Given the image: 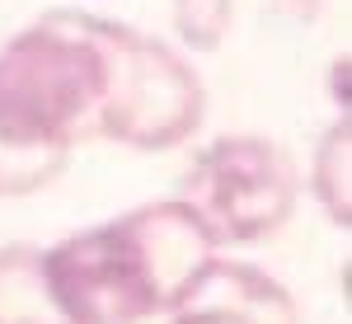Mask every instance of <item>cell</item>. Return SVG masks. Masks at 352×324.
<instances>
[{
    "label": "cell",
    "instance_id": "cell-1",
    "mask_svg": "<svg viewBox=\"0 0 352 324\" xmlns=\"http://www.w3.org/2000/svg\"><path fill=\"white\" fill-rule=\"evenodd\" d=\"M212 259L192 207L164 197L38 249V277L61 324H141L169 315Z\"/></svg>",
    "mask_w": 352,
    "mask_h": 324
},
{
    "label": "cell",
    "instance_id": "cell-2",
    "mask_svg": "<svg viewBox=\"0 0 352 324\" xmlns=\"http://www.w3.org/2000/svg\"><path fill=\"white\" fill-rule=\"evenodd\" d=\"M104 99V19L52 10L0 47V197L56 184Z\"/></svg>",
    "mask_w": 352,
    "mask_h": 324
},
{
    "label": "cell",
    "instance_id": "cell-3",
    "mask_svg": "<svg viewBox=\"0 0 352 324\" xmlns=\"http://www.w3.org/2000/svg\"><path fill=\"white\" fill-rule=\"evenodd\" d=\"M202 113L207 89L169 43L104 19V99L94 132L132 151H174L202 127Z\"/></svg>",
    "mask_w": 352,
    "mask_h": 324
},
{
    "label": "cell",
    "instance_id": "cell-4",
    "mask_svg": "<svg viewBox=\"0 0 352 324\" xmlns=\"http://www.w3.org/2000/svg\"><path fill=\"white\" fill-rule=\"evenodd\" d=\"M296 164L268 136H217L188 164L179 202H188L217 249L258 244L296 212Z\"/></svg>",
    "mask_w": 352,
    "mask_h": 324
},
{
    "label": "cell",
    "instance_id": "cell-5",
    "mask_svg": "<svg viewBox=\"0 0 352 324\" xmlns=\"http://www.w3.org/2000/svg\"><path fill=\"white\" fill-rule=\"evenodd\" d=\"M169 324H300V310L292 292L263 268L212 259L169 310Z\"/></svg>",
    "mask_w": 352,
    "mask_h": 324
},
{
    "label": "cell",
    "instance_id": "cell-6",
    "mask_svg": "<svg viewBox=\"0 0 352 324\" xmlns=\"http://www.w3.org/2000/svg\"><path fill=\"white\" fill-rule=\"evenodd\" d=\"M0 324H61V315L43 292L33 244L0 249Z\"/></svg>",
    "mask_w": 352,
    "mask_h": 324
},
{
    "label": "cell",
    "instance_id": "cell-7",
    "mask_svg": "<svg viewBox=\"0 0 352 324\" xmlns=\"http://www.w3.org/2000/svg\"><path fill=\"white\" fill-rule=\"evenodd\" d=\"M310 193L320 197L333 226H352V122L348 113L333 122L310 160Z\"/></svg>",
    "mask_w": 352,
    "mask_h": 324
},
{
    "label": "cell",
    "instance_id": "cell-8",
    "mask_svg": "<svg viewBox=\"0 0 352 324\" xmlns=\"http://www.w3.org/2000/svg\"><path fill=\"white\" fill-rule=\"evenodd\" d=\"M169 14H174V33L184 38V47L217 52L230 33L235 0H169Z\"/></svg>",
    "mask_w": 352,
    "mask_h": 324
}]
</instances>
